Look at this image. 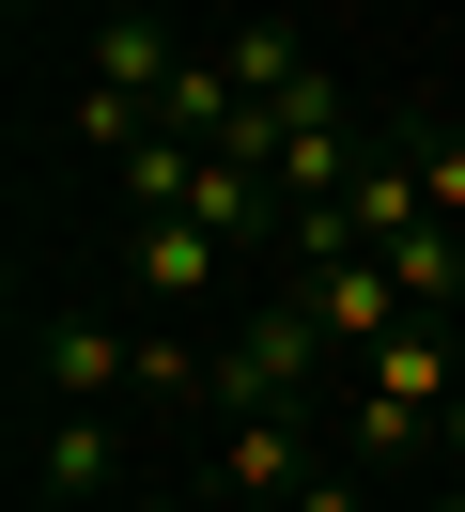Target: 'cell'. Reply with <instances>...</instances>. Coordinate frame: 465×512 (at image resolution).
Returning a JSON list of instances; mask_svg holds the SVG:
<instances>
[{
  "mask_svg": "<svg viewBox=\"0 0 465 512\" xmlns=\"http://www.w3.org/2000/svg\"><path fill=\"white\" fill-rule=\"evenodd\" d=\"M450 404H465V326H403V342H372V357H357L341 450H357V466H388V450L450 435Z\"/></svg>",
  "mask_w": 465,
  "mask_h": 512,
  "instance_id": "obj_1",
  "label": "cell"
},
{
  "mask_svg": "<svg viewBox=\"0 0 465 512\" xmlns=\"http://www.w3.org/2000/svg\"><path fill=\"white\" fill-rule=\"evenodd\" d=\"M295 295H310V326H326V357H341V373H357V357L372 342H403V326H419V311H403V280H388V264H295Z\"/></svg>",
  "mask_w": 465,
  "mask_h": 512,
  "instance_id": "obj_2",
  "label": "cell"
},
{
  "mask_svg": "<svg viewBox=\"0 0 465 512\" xmlns=\"http://www.w3.org/2000/svg\"><path fill=\"white\" fill-rule=\"evenodd\" d=\"M217 264H233V249H217V233L202 218H124V280H140V311H202V295H217Z\"/></svg>",
  "mask_w": 465,
  "mask_h": 512,
  "instance_id": "obj_3",
  "label": "cell"
},
{
  "mask_svg": "<svg viewBox=\"0 0 465 512\" xmlns=\"http://www.w3.org/2000/svg\"><path fill=\"white\" fill-rule=\"evenodd\" d=\"M202 497H310V404L295 419H217V481Z\"/></svg>",
  "mask_w": 465,
  "mask_h": 512,
  "instance_id": "obj_4",
  "label": "cell"
},
{
  "mask_svg": "<svg viewBox=\"0 0 465 512\" xmlns=\"http://www.w3.org/2000/svg\"><path fill=\"white\" fill-rule=\"evenodd\" d=\"M109 466H124L109 404H47V497H109Z\"/></svg>",
  "mask_w": 465,
  "mask_h": 512,
  "instance_id": "obj_5",
  "label": "cell"
},
{
  "mask_svg": "<svg viewBox=\"0 0 465 512\" xmlns=\"http://www.w3.org/2000/svg\"><path fill=\"white\" fill-rule=\"evenodd\" d=\"M403 171H419V218L465 233V125H450V109H434V125H403Z\"/></svg>",
  "mask_w": 465,
  "mask_h": 512,
  "instance_id": "obj_6",
  "label": "cell"
},
{
  "mask_svg": "<svg viewBox=\"0 0 465 512\" xmlns=\"http://www.w3.org/2000/svg\"><path fill=\"white\" fill-rule=\"evenodd\" d=\"M124 512H217V497H124Z\"/></svg>",
  "mask_w": 465,
  "mask_h": 512,
  "instance_id": "obj_7",
  "label": "cell"
},
{
  "mask_svg": "<svg viewBox=\"0 0 465 512\" xmlns=\"http://www.w3.org/2000/svg\"><path fill=\"white\" fill-rule=\"evenodd\" d=\"M217 512H295V497H217Z\"/></svg>",
  "mask_w": 465,
  "mask_h": 512,
  "instance_id": "obj_8",
  "label": "cell"
}]
</instances>
